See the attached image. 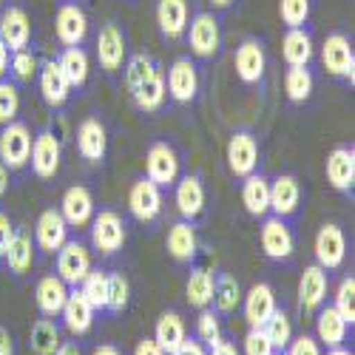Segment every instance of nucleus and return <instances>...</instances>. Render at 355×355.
Segmentation results:
<instances>
[{
  "mask_svg": "<svg viewBox=\"0 0 355 355\" xmlns=\"http://www.w3.org/2000/svg\"><path fill=\"white\" fill-rule=\"evenodd\" d=\"M199 248L202 245H199V233H196L193 222H185V219L171 222V227L165 233V250L176 264H188V268L196 264Z\"/></svg>",
  "mask_w": 355,
  "mask_h": 355,
  "instance_id": "obj_27",
  "label": "nucleus"
},
{
  "mask_svg": "<svg viewBox=\"0 0 355 355\" xmlns=\"http://www.w3.org/2000/svg\"><path fill=\"white\" fill-rule=\"evenodd\" d=\"M134 355H165V352H162V347H159L151 336H148V338H139V341H137Z\"/></svg>",
  "mask_w": 355,
  "mask_h": 355,
  "instance_id": "obj_54",
  "label": "nucleus"
},
{
  "mask_svg": "<svg viewBox=\"0 0 355 355\" xmlns=\"http://www.w3.org/2000/svg\"><path fill=\"white\" fill-rule=\"evenodd\" d=\"M3 261H6L9 273H12L17 282H23V279L32 276L35 264H37V248H35L32 230H28L26 225H17V227H15V236H12V242H9V250H6Z\"/></svg>",
  "mask_w": 355,
  "mask_h": 355,
  "instance_id": "obj_26",
  "label": "nucleus"
},
{
  "mask_svg": "<svg viewBox=\"0 0 355 355\" xmlns=\"http://www.w3.org/2000/svg\"><path fill=\"white\" fill-rule=\"evenodd\" d=\"M165 85H168V100L176 105H193L202 94V69L199 60L191 54L176 57L165 69Z\"/></svg>",
  "mask_w": 355,
  "mask_h": 355,
  "instance_id": "obj_8",
  "label": "nucleus"
},
{
  "mask_svg": "<svg viewBox=\"0 0 355 355\" xmlns=\"http://www.w3.org/2000/svg\"><path fill=\"white\" fill-rule=\"evenodd\" d=\"M15 219L6 214V211H0V259L6 256L9 250V242H12V236H15Z\"/></svg>",
  "mask_w": 355,
  "mask_h": 355,
  "instance_id": "obj_51",
  "label": "nucleus"
},
{
  "mask_svg": "<svg viewBox=\"0 0 355 355\" xmlns=\"http://www.w3.org/2000/svg\"><path fill=\"white\" fill-rule=\"evenodd\" d=\"M282 60L287 66H310L315 60V35H313V23L299 26V28H287L282 37Z\"/></svg>",
  "mask_w": 355,
  "mask_h": 355,
  "instance_id": "obj_31",
  "label": "nucleus"
},
{
  "mask_svg": "<svg viewBox=\"0 0 355 355\" xmlns=\"http://www.w3.org/2000/svg\"><path fill=\"white\" fill-rule=\"evenodd\" d=\"M63 344V327L57 318H46L40 315L32 330H28V347H32L35 355H54Z\"/></svg>",
  "mask_w": 355,
  "mask_h": 355,
  "instance_id": "obj_39",
  "label": "nucleus"
},
{
  "mask_svg": "<svg viewBox=\"0 0 355 355\" xmlns=\"http://www.w3.org/2000/svg\"><path fill=\"white\" fill-rule=\"evenodd\" d=\"M35 83H37V92H40L43 103L51 111H63L74 97V88L69 85L63 69L57 66L54 57H40V69H37Z\"/></svg>",
  "mask_w": 355,
  "mask_h": 355,
  "instance_id": "obj_17",
  "label": "nucleus"
},
{
  "mask_svg": "<svg viewBox=\"0 0 355 355\" xmlns=\"http://www.w3.org/2000/svg\"><path fill=\"white\" fill-rule=\"evenodd\" d=\"M108 125L100 114H88L77 125V154L88 165H103L108 157Z\"/></svg>",
  "mask_w": 355,
  "mask_h": 355,
  "instance_id": "obj_19",
  "label": "nucleus"
},
{
  "mask_svg": "<svg viewBox=\"0 0 355 355\" xmlns=\"http://www.w3.org/2000/svg\"><path fill=\"white\" fill-rule=\"evenodd\" d=\"M37 69H40V57H37L32 49L12 51V57H9V80H12V83H17V85L35 83Z\"/></svg>",
  "mask_w": 355,
  "mask_h": 355,
  "instance_id": "obj_43",
  "label": "nucleus"
},
{
  "mask_svg": "<svg viewBox=\"0 0 355 355\" xmlns=\"http://www.w3.org/2000/svg\"><path fill=\"white\" fill-rule=\"evenodd\" d=\"M3 6H6V0H0V9H3Z\"/></svg>",
  "mask_w": 355,
  "mask_h": 355,
  "instance_id": "obj_62",
  "label": "nucleus"
},
{
  "mask_svg": "<svg viewBox=\"0 0 355 355\" xmlns=\"http://www.w3.org/2000/svg\"><path fill=\"white\" fill-rule=\"evenodd\" d=\"M28 157H32V128L26 120H15L0 128V162L12 173L28 171Z\"/></svg>",
  "mask_w": 355,
  "mask_h": 355,
  "instance_id": "obj_13",
  "label": "nucleus"
},
{
  "mask_svg": "<svg viewBox=\"0 0 355 355\" xmlns=\"http://www.w3.org/2000/svg\"><path fill=\"white\" fill-rule=\"evenodd\" d=\"M304 211V185L293 171L270 176V214L284 222H299Z\"/></svg>",
  "mask_w": 355,
  "mask_h": 355,
  "instance_id": "obj_11",
  "label": "nucleus"
},
{
  "mask_svg": "<svg viewBox=\"0 0 355 355\" xmlns=\"http://www.w3.org/2000/svg\"><path fill=\"white\" fill-rule=\"evenodd\" d=\"M324 173L336 193L344 199L355 196V145H336L324 159Z\"/></svg>",
  "mask_w": 355,
  "mask_h": 355,
  "instance_id": "obj_21",
  "label": "nucleus"
},
{
  "mask_svg": "<svg viewBox=\"0 0 355 355\" xmlns=\"http://www.w3.org/2000/svg\"><path fill=\"white\" fill-rule=\"evenodd\" d=\"M242 355H276V347L270 344L261 327H248L242 338Z\"/></svg>",
  "mask_w": 355,
  "mask_h": 355,
  "instance_id": "obj_49",
  "label": "nucleus"
},
{
  "mask_svg": "<svg viewBox=\"0 0 355 355\" xmlns=\"http://www.w3.org/2000/svg\"><path fill=\"white\" fill-rule=\"evenodd\" d=\"M131 304V282L123 270H108V284H105V313L120 315Z\"/></svg>",
  "mask_w": 355,
  "mask_h": 355,
  "instance_id": "obj_41",
  "label": "nucleus"
},
{
  "mask_svg": "<svg viewBox=\"0 0 355 355\" xmlns=\"http://www.w3.org/2000/svg\"><path fill=\"white\" fill-rule=\"evenodd\" d=\"M259 248L264 253V259L273 261V264H293L295 259V230L293 222H284L273 214H268L261 219L259 227Z\"/></svg>",
  "mask_w": 355,
  "mask_h": 355,
  "instance_id": "obj_9",
  "label": "nucleus"
},
{
  "mask_svg": "<svg viewBox=\"0 0 355 355\" xmlns=\"http://www.w3.org/2000/svg\"><path fill=\"white\" fill-rule=\"evenodd\" d=\"M165 211V191L157 188L145 173H139L128 188V214L139 222V225H157L162 219Z\"/></svg>",
  "mask_w": 355,
  "mask_h": 355,
  "instance_id": "obj_12",
  "label": "nucleus"
},
{
  "mask_svg": "<svg viewBox=\"0 0 355 355\" xmlns=\"http://www.w3.org/2000/svg\"><path fill=\"white\" fill-rule=\"evenodd\" d=\"M315 0H279V20L284 28L310 26Z\"/></svg>",
  "mask_w": 355,
  "mask_h": 355,
  "instance_id": "obj_46",
  "label": "nucleus"
},
{
  "mask_svg": "<svg viewBox=\"0 0 355 355\" xmlns=\"http://www.w3.org/2000/svg\"><path fill=\"white\" fill-rule=\"evenodd\" d=\"M185 43L191 46L193 60L199 63H211L222 54L225 46V32H222V17L216 12L199 9L191 15L188 20V32H185Z\"/></svg>",
  "mask_w": 355,
  "mask_h": 355,
  "instance_id": "obj_2",
  "label": "nucleus"
},
{
  "mask_svg": "<svg viewBox=\"0 0 355 355\" xmlns=\"http://www.w3.org/2000/svg\"><path fill=\"white\" fill-rule=\"evenodd\" d=\"M88 242H92V250L103 259L120 256L128 242V219L116 208H100L88 225Z\"/></svg>",
  "mask_w": 355,
  "mask_h": 355,
  "instance_id": "obj_3",
  "label": "nucleus"
},
{
  "mask_svg": "<svg viewBox=\"0 0 355 355\" xmlns=\"http://www.w3.org/2000/svg\"><path fill=\"white\" fill-rule=\"evenodd\" d=\"M171 355H208V347H205V344H199L193 336H188L180 347H176Z\"/></svg>",
  "mask_w": 355,
  "mask_h": 355,
  "instance_id": "obj_52",
  "label": "nucleus"
},
{
  "mask_svg": "<svg viewBox=\"0 0 355 355\" xmlns=\"http://www.w3.org/2000/svg\"><path fill=\"white\" fill-rule=\"evenodd\" d=\"M282 355H324V349H321V344L315 341V336L299 333V336L290 338V344L284 347Z\"/></svg>",
  "mask_w": 355,
  "mask_h": 355,
  "instance_id": "obj_50",
  "label": "nucleus"
},
{
  "mask_svg": "<svg viewBox=\"0 0 355 355\" xmlns=\"http://www.w3.org/2000/svg\"><path fill=\"white\" fill-rule=\"evenodd\" d=\"M276 355H282V352H276Z\"/></svg>",
  "mask_w": 355,
  "mask_h": 355,
  "instance_id": "obj_63",
  "label": "nucleus"
},
{
  "mask_svg": "<svg viewBox=\"0 0 355 355\" xmlns=\"http://www.w3.org/2000/svg\"><path fill=\"white\" fill-rule=\"evenodd\" d=\"M88 32H92V20L80 0H60L54 12V35L60 46H85Z\"/></svg>",
  "mask_w": 355,
  "mask_h": 355,
  "instance_id": "obj_15",
  "label": "nucleus"
},
{
  "mask_svg": "<svg viewBox=\"0 0 355 355\" xmlns=\"http://www.w3.org/2000/svg\"><path fill=\"white\" fill-rule=\"evenodd\" d=\"M69 284L57 276V273H46L37 279L35 284V304H37V313L46 315V318H60L63 313V304L69 299Z\"/></svg>",
  "mask_w": 355,
  "mask_h": 355,
  "instance_id": "obj_30",
  "label": "nucleus"
},
{
  "mask_svg": "<svg viewBox=\"0 0 355 355\" xmlns=\"http://www.w3.org/2000/svg\"><path fill=\"white\" fill-rule=\"evenodd\" d=\"M9 57H12V51L6 49L3 40H0V80H6V77H9Z\"/></svg>",
  "mask_w": 355,
  "mask_h": 355,
  "instance_id": "obj_57",
  "label": "nucleus"
},
{
  "mask_svg": "<svg viewBox=\"0 0 355 355\" xmlns=\"http://www.w3.org/2000/svg\"><path fill=\"white\" fill-rule=\"evenodd\" d=\"M63 165V139L57 137L54 125L46 123L32 134V157H28V171H32L37 180L51 182L57 180Z\"/></svg>",
  "mask_w": 355,
  "mask_h": 355,
  "instance_id": "obj_7",
  "label": "nucleus"
},
{
  "mask_svg": "<svg viewBox=\"0 0 355 355\" xmlns=\"http://www.w3.org/2000/svg\"><path fill=\"white\" fill-rule=\"evenodd\" d=\"M327 355H355V352H352V349H349V347L344 344V347H336V349H327Z\"/></svg>",
  "mask_w": 355,
  "mask_h": 355,
  "instance_id": "obj_61",
  "label": "nucleus"
},
{
  "mask_svg": "<svg viewBox=\"0 0 355 355\" xmlns=\"http://www.w3.org/2000/svg\"><path fill=\"white\" fill-rule=\"evenodd\" d=\"M349 336H352V327L341 318V313L333 304H324L315 313V341L321 344V349L344 347Z\"/></svg>",
  "mask_w": 355,
  "mask_h": 355,
  "instance_id": "obj_32",
  "label": "nucleus"
},
{
  "mask_svg": "<svg viewBox=\"0 0 355 355\" xmlns=\"http://www.w3.org/2000/svg\"><path fill=\"white\" fill-rule=\"evenodd\" d=\"M242 315L248 321V327H261L270 318V313L279 307L276 302V290L268 282H256L248 293H242Z\"/></svg>",
  "mask_w": 355,
  "mask_h": 355,
  "instance_id": "obj_29",
  "label": "nucleus"
},
{
  "mask_svg": "<svg viewBox=\"0 0 355 355\" xmlns=\"http://www.w3.org/2000/svg\"><path fill=\"white\" fill-rule=\"evenodd\" d=\"M60 321L63 327L74 336V338H85L88 333L94 330V321H97V310L88 304V299L77 290L71 287L69 290V299L63 304V313H60Z\"/></svg>",
  "mask_w": 355,
  "mask_h": 355,
  "instance_id": "obj_28",
  "label": "nucleus"
},
{
  "mask_svg": "<svg viewBox=\"0 0 355 355\" xmlns=\"http://www.w3.org/2000/svg\"><path fill=\"white\" fill-rule=\"evenodd\" d=\"M92 355H125V352H123L120 347H116V344H111V341H108V344H97Z\"/></svg>",
  "mask_w": 355,
  "mask_h": 355,
  "instance_id": "obj_59",
  "label": "nucleus"
},
{
  "mask_svg": "<svg viewBox=\"0 0 355 355\" xmlns=\"http://www.w3.org/2000/svg\"><path fill=\"white\" fill-rule=\"evenodd\" d=\"M233 69L242 85L248 88H264V77H268V46L259 35H248L239 40L233 54Z\"/></svg>",
  "mask_w": 355,
  "mask_h": 355,
  "instance_id": "obj_10",
  "label": "nucleus"
},
{
  "mask_svg": "<svg viewBox=\"0 0 355 355\" xmlns=\"http://www.w3.org/2000/svg\"><path fill=\"white\" fill-rule=\"evenodd\" d=\"M261 330H264V336L270 338V344L276 347V352H284V347H287L290 338L295 336V333H293V318H290V313H287L284 307H276V310L270 313V318L261 324Z\"/></svg>",
  "mask_w": 355,
  "mask_h": 355,
  "instance_id": "obj_42",
  "label": "nucleus"
},
{
  "mask_svg": "<svg viewBox=\"0 0 355 355\" xmlns=\"http://www.w3.org/2000/svg\"><path fill=\"white\" fill-rule=\"evenodd\" d=\"M185 173V154L171 139H154L145 151V176L157 188L171 191Z\"/></svg>",
  "mask_w": 355,
  "mask_h": 355,
  "instance_id": "obj_4",
  "label": "nucleus"
},
{
  "mask_svg": "<svg viewBox=\"0 0 355 355\" xmlns=\"http://www.w3.org/2000/svg\"><path fill=\"white\" fill-rule=\"evenodd\" d=\"M318 60H321L324 74L347 83L349 88L355 85V46H352V37L347 32L336 28V32H330L324 37V43L318 49Z\"/></svg>",
  "mask_w": 355,
  "mask_h": 355,
  "instance_id": "obj_5",
  "label": "nucleus"
},
{
  "mask_svg": "<svg viewBox=\"0 0 355 355\" xmlns=\"http://www.w3.org/2000/svg\"><path fill=\"white\" fill-rule=\"evenodd\" d=\"M128 54H131V49H128L125 26L116 17H108L105 23H100L97 35H94V57H97L100 71L108 80H116L123 74V69H125Z\"/></svg>",
  "mask_w": 355,
  "mask_h": 355,
  "instance_id": "obj_1",
  "label": "nucleus"
},
{
  "mask_svg": "<svg viewBox=\"0 0 355 355\" xmlns=\"http://www.w3.org/2000/svg\"><path fill=\"white\" fill-rule=\"evenodd\" d=\"M313 253H315V264H321L327 273L341 270L344 261H347V233H344V227L338 222H324L315 233Z\"/></svg>",
  "mask_w": 355,
  "mask_h": 355,
  "instance_id": "obj_18",
  "label": "nucleus"
},
{
  "mask_svg": "<svg viewBox=\"0 0 355 355\" xmlns=\"http://www.w3.org/2000/svg\"><path fill=\"white\" fill-rule=\"evenodd\" d=\"M222 336H225V330H222V315H219L214 307L199 310L196 327H193V338H196L199 344H205V347H214Z\"/></svg>",
  "mask_w": 355,
  "mask_h": 355,
  "instance_id": "obj_45",
  "label": "nucleus"
},
{
  "mask_svg": "<svg viewBox=\"0 0 355 355\" xmlns=\"http://www.w3.org/2000/svg\"><path fill=\"white\" fill-rule=\"evenodd\" d=\"M239 196L248 216L253 219H264L270 214V176H264L261 171L239 180Z\"/></svg>",
  "mask_w": 355,
  "mask_h": 355,
  "instance_id": "obj_34",
  "label": "nucleus"
},
{
  "mask_svg": "<svg viewBox=\"0 0 355 355\" xmlns=\"http://www.w3.org/2000/svg\"><path fill=\"white\" fill-rule=\"evenodd\" d=\"M92 268H94V256L80 236H71V239L54 253V273L69 287H80V282L88 276Z\"/></svg>",
  "mask_w": 355,
  "mask_h": 355,
  "instance_id": "obj_14",
  "label": "nucleus"
},
{
  "mask_svg": "<svg viewBox=\"0 0 355 355\" xmlns=\"http://www.w3.org/2000/svg\"><path fill=\"white\" fill-rule=\"evenodd\" d=\"M0 40L6 43L9 51H20V49L35 46V23L23 6L9 3V6L0 9Z\"/></svg>",
  "mask_w": 355,
  "mask_h": 355,
  "instance_id": "obj_22",
  "label": "nucleus"
},
{
  "mask_svg": "<svg viewBox=\"0 0 355 355\" xmlns=\"http://www.w3.org/2000/svg\"><path fill=\"white\" fill-rule=\"evenodd\" d=\"M131 97V103H134V108L139 111V114H148V116H157L162 108H165V103H168V85H165V66H159L151 77H148L145 83H139L137 85V92L134 94H128Z\"/></svg>",
  "mask_w": 355,
  "mask_h": 355,
  "instance_id": "obj_33",
  "label": "nucleus"
},
{
  "mask_svg": "<svg viewBox=\"0 0 355 355\" xmlns=\"http://www.w3.org/2000/svg\"><path fill=\"white\" fill-rule=\"evenodd\" d=\"M173 191V205H176V214L185 222H199L205 214V205H208V191H205V176L199 171H188L182 173Z\"/></svg>",
  "mask_w": 355,
  "mask_h": 355,
  "instance_id": "obj_16",
  "label": "nucleus"
},
{
  "mask_svg": "<svg viewBox=\"0 0 355 355\" xmlns=\"http://www.w3.org/2000/svg\"><path fill=\"white\" fill-rule=\"evenodd\" d=\"M57 211L63 214L66 225L71 230H83L92 225L94 214H97V202H94V193L88 185H69L60 196V205H57Z\"/></svg>",
  "mask_w": 355,
  "mask_h": 355,
  "instance_id": "obj_24",
  "label": "nucleus"
},
{
  "mask_svg": "<svg viewBox=\"0 0 355 355\" xmlns=\"http://www.w3.org/2000/svg\"><path fill=\"white\" fill-rule=\"evenodd\" d=\"M105 284H108V270L105 268H92L77 287L97 313H105Z\"/></svg>",
  "mask_w": 355,
  "mask_h": 355,
  "instance_id": "obj_44",
  "label": "nucleus"
},
{
  "mask_svg": "<svg viewBox=\"0 0 355 355\" xmlns=\"http://www.w3.org/2000/svg\"><path fill=\"white\" fill-rule=\"evenodd\" d=\"M191 0H157L154 20H157V32L165 43H180L185 40L188 32V20H191Z\"/></svg>",
  "mask_w": 355,
  "mask_h": 355,
  "instance_id": "obj_23",
  "label": "nucleus"
},
{
  "mask_svg": "<svg viewBox=\"0 0 355 355\" xmlns=\"http://www.w3.org/2000/svg\"><path fill=\"white\" fill-rule=\"evenodd\" d=\"M185 299L193 310H205L214 302V270L191 264V273L185 279Z\"/></svg>",
  "mask_w": 355,
  "mask_h": 355,
  "instance_id": "obj_40",
  "label": "nucleus"
},
{
  "mask_svg": "<svg viewBox=\"0 0 355 355\" xmlns=\"http://www.w3.org/2000/svg\"><path fill=\"white\" fill-rule=\"evenodd\" d=\"M20 105H23V97H20V85L12 83L9 77L0 80V128L20 120Z\"/></svg>",
  "mask_w": 355,
  "mask_h": 355,
  "instance_id": "obj_47",
  "label": "nucleus"
},
{
  "mask_svg": "<svg viewBox=\"0 0 355 355\" xmlns=\"http://www.w3.org/2000/svg\"><path fill=\"white\" fill-rule=\"evenodd\" d=\"M57 66L63 69L69 85L74 88V94L83 92L85 83H88V74H92V60H88V51L83 46H63L60 54L54 57Z\"/></svg>",
  "mask_w": 355,
  "mask_h": 355,
  "instance_id": "obj_35",
  "label": "nucleus"
},
{
  "mask_svg": "<svg viewBox=\"0 0 355 355\" xmlns=\"http://www.w3.org/2000/svg\"><path fill=\"white\" fill-rule=\"evenodd\" d=\"M225 159H227V171L236 180H245V176L261 171V137L248 125L236 128L227 137Z\"/></svg>",
  "mask_w": 355,
  "mask_h": 355,
  "instance_id": "obj_6",
  "label": "nucleus"
},
{
  "mask_svg": "<svg viewBox=\"0 0 355 355\" xmlns=\"http://www.w3.org/2000/svg\"><path fill=\"white\" fill-rule=\"evenodd\" d=\"M151 338L162 347L165 355H171L176 347H180L188 338V324H185L182 313L180 310H165L157 318V324H154V336Z\"/></svg>",
  "mask_w": 355,
  "mask_h": 355,
  "instance_id": "obj_36",
  "label": "nucleus"
},
{
  "mask_svg": "<svg viewBox=\"0 0 355 355\" xmlns=\"http://www.w3.org/2000/svg\"><path fill=\"white\" fill-rule=\"evenodd\" d=\"M211 3V12H216V15H225V12H230L239 0H208Z\"/></svg>",
  "mask_w": 355,
  "mask_h": 355,
  "instance_id": "obj_58",
  "label": "nucleus"
},
{
  "mask_svg": "<svg viewBox=\"0 0 355 355\" xmlns=\"http://www.w3.org/2000/svg\"><path fill=\"white\" fill-rule=\"evenodd\" d=\"M330 293V273L321 264H307L299 276V287H295V299H299V310L304 315H315L324 304H327Z\"/></svg>",
  "mask_w": 355,
  "mask_h": 355,
  "instance_id": "obj_20",
  "label": "nucleus"
},
{
  "mask_svg": "<svg viewBox=\"0 0 355 355\" xmlns=\"http://www.w3.org/2000/svg\"><path fill=\"white\" fill-rule=\"evenodd\" d=\"M333 307L341 313V318L355 327V276H344L336 287V299H333Z\"/></svg>",
  "mask_w": 355,
  "mask_h": 355,
  "instance_id": "obj_48",
  "label": "nucleus"
},
{
  "mask_svg": "<svg viewBox=\"0 0 355 355\" xmlns=\"http://www.w3.org/2000/svg\"><path fill=\"white\" fill-rule=\"evenodd\" d=\"M9 188H12V171H9L3 162H0V205H3Z\"/></svg>",
  "mask_w": 355,
  "mask_h": 355,
  "instance_id": "obj_56",
  "label": "nucleus"
},
{
  "mask_svg": "<svg viewBox=\"0 0 355 355\" xmlns=\"http://www.w3.org/2000/svg\"><path fill=\"white\" fill-rule=\"evenodd\" d=\"M208 355H242V349L236 347V341H233V338L222 336L214 347H208Z\"/></svg>",
  "mask_w": 355,
  "mask_h": 355,
  "instance_id": "obj_53",
  "label": "nucleus"
},
{
  "mask_svg": "<svg viewBox=\"0 0 355 355\" xmlns=\"http://www.w3.org/2000/svg\"><path fill=\"white\" fill-rule=\"evenodd\" d=\"M239 304H242L239 279L230 276L227 270H214V302H211V307L222 318H227V315H233L236 310H239Z\"/></svg>",
  "mask_w": 355,
  "mask_h": 355,
  "instance_id": "obj_37",
  "label": "nucleus"
},
{
  "mask_svg": "<svg viewBox=\"0 0 355 355\" xmlns=\"http://www.w3.org/2000/svg\"><path fill=\"white\" fill-rule=\"evenodd\" d=\"M35 248L40 256H54L57 250H60L69 239H71V227L66 225L63 214L57 208H46L37 222H35Z\"/></svg>",
  "mask_w": 355,
  "mask_h": 355,
  "instance_id": "obj_25",
  "label": "nucleus"
},
{
  "mask_svg": "<svg viewBox=\"0 0 355 355\" xmlns=\"http://www.w3.org/2000/svg\"><path fill=\"white\" fill-rule=\"evenodd\" d=\"M315 94V74L310 66H287L284 71V97L290 105H307Z\"/></svg>",
  "mask_w": 355,
  "mask_h": 355,
  "instance_id": "obj_38",
  "label": "nucleus"
},
{
  "mask_svg": "<svg viewBox=\"0 0 355 355\" xmlns=\"http://www.w3.org/2000/svg\"><path fill=\"white\" fill-rule=\"evenodd\" d=\"M0 355H17L15 352V336L9 327H3V324H0Z\"/></svg>",
  "mask_w": 355,
  "mask_h": 355,
  "instance_id": "obj_55",
  "label": "nucleus"
},
{
  "mask_svg": "<svg viewBox=\"0 0 355 355\" xmlns=\"http://www.w3.org/2000/svg\"><path fill=\"white\" fill-rule=\"evenodd\" d=\"M54 355H83V347L77 341H63L60 349H57Z\"/></svg>",
  "mask_w": 355,
  "mask_h": 355,
  "instance_id": "obj_60",
  "label": "nucleus"
}]
</instances>
